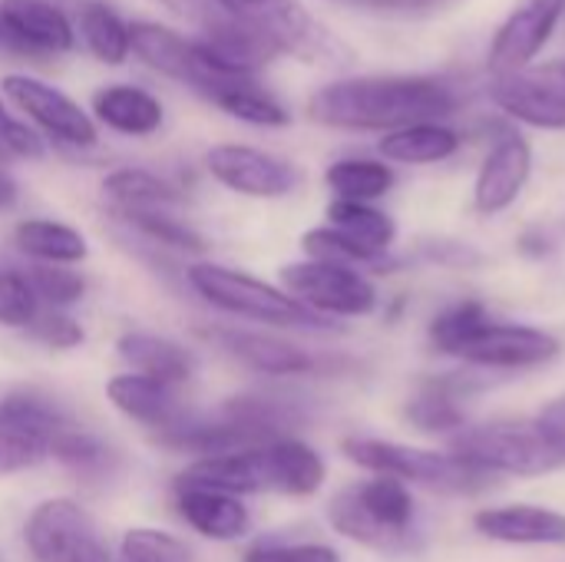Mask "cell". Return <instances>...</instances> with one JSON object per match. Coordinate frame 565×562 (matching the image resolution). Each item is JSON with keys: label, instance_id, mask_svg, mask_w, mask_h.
Listing matches in <instances>:
<instances>
[{"label": "cell", "instance_id": "43", "mask_svg": "<svg viewBox=\"0 0 565 562\" xmlns=\"http://www.w3.org/2000/svg\"><path fill=\"white\" fill-rule=\"evenodd\" d=\"M159 3L166 10L185 17L189 23H195L199 33L209 30V26H215V23H222V20H228V13L218 7V0H159Z\"/></svg>", "mask_w": 565, "mask_h": 562}, {"label": "cell", "instance_id": "38", "mask_svg": "<svg viewBox=\"0 0 565 562\" xmlns=\"http://www.w3.org/2000/svg\"><path fill=\"white\" fill-rule=\"evenodd\" d=\"M116 562H192V550L169 530L156 527H132L119 540Z\"/></svg>", "mask_w": 565, "mask_h": 562}, {"label": "cell", "instance_id": "2", "mask_svg": "<svg viewBox=\"0 0 565 562\" xmlns=\"http://www.w3.org/2000/svg\"><path fill=\"white\" fill-rule=\"evenodd\" d=\"M328 523L338 537L387 556L414 553L420 543L417 497L394 477H367L338 490L328 503Z\"/></svg>", "mask_w": 565, "mask_h": 562}, {"label": "cell", "instance_id": "45", "mask_svg": "<svg viewBox=\"0 0 565 562\" xmlns=\"http://www.w3.org/2000/svg\"><path fill=\"white\" fill-rule=\"evenodd\" d=\"M17 199H20V185H17V179L0 166V212L13 209V205H17Z\"/></svg>", "mask_w": 565, "mask_h": 562}, {"label": "cell", "instance_id": "13", "mask_svg": "<svg viewBox=\"0 0 565 562\" xmlns=\"http://www.w3.org/2000/svg\"><path fill=\"white\" fill-rule=\"evenodd\" d=\"M205 169L209 176L245 199H285L301 185V169L258 146L245 142H218L205 152Z\"/></svg>", "mask_w": 565, "mask_h": 562}, {"label": "cell", "instance_id": "3", "mask_svg": "<svg viewBox=\"0 0 565 562\" xmlns=\"http://www.w3.org/2000/svg\"><path fill=\"white\" fill-rule=\"evenodd\" d=\"M185 285L192 295L218 315L235 321H252L268 331H331L338 325L311 315L298 305L281 285H271L258 275H248L218 262H192L185 265Z\"/></svg>", "mask_w": 565, "mask_h": 562}, {"label": "cell", "instance_id": "30", "mask_svg": "<svg viewBox=\"0 0 565 562\" xmlns=\"http://www.w3.org/2000/svg\"><path fill=\"white\" fill-rule=\"evenodd\" d=\"M467 394V381L460 378H437L420 388L417 397L404 407V417L424 431V434H440L454 437L467 427V411L460 407V397Z\"/></svg>", "mask_w": 565, "mask_h": 562}, {"label": "cell", "instance_id": "18", "mask_svg": "<svg viewBox=\"0 0 565 562\" xmlns=\"http://www.w3.org/2000/svg\"><path fill=\"white\" fill-rule=\"evenodd\" d=\"M262 494L281 497H315L328 480V464L301 437H278L255 447Z\"/></svg>", "mask_w": 565, "mask_h": 562}, {"label": "cell", "instance_id": "11", "mask_svg": "<svg viewBox=\"0 0 565 562\" xmlns=\"http://www.w3.org/2000/svg\"><path fill=\"white\" fill-rule=\"evenodd\" d=\"M129 36H132V56H139L156 73H162V76L195 89L202 99L215 86H222L228 79H238V73H232L222 63H215V56L205 50L202 40H189L179 30L166 26V23L132 20L129 23Z\"/></svg>", "mask_w": 565, "mask_h": 562}, {"label": "cell", "instance_id": "47", "mask_svg": "<svg viewBox=\"0 0 565 562\" xmlns=\"http://www.w3.org/2000/svg\"><path fill=\"white\" fill-rule=\"evenodd\" d=\"M0 159H7V156H3V152H0Z\"/></svg>", "mask_w": 565, "mask_h": 562}, {"label": "cell", "instance_id": "5", "mask_svg": "<svg viewBox=\"0 0 565 562\" xmlns=\"http://www.w3.org/2000/svg\"><path fill=\"white\" fill-rule=\"evenodd\" d=\"M218 7L268 40L278 56H295L315 66L351 63L348 43L331 33L301 0H218Z\"/></svg>", "mask_w": 565, "mask_h": 562}, {"label": "cell", "instance_id": "23", "mask_svg": "<svg viewBox=\"0 0 565 562\" xmlns=\"http://www.w3.org/2000/svg\"><path fill=\"white\" fill-rule=\"evenodd\" d=\"M0 17L26 56H56L76 46V26L53 0H0Z\"/></svg>", "mask_w": 565, "mask_h": 562}, {"label": "cell", "instance_id": "17", "mask_svg": "<svg viewBox=\"0 0 565 562\" xmlns=\"http://www.w3.org/2000/svg\"><path fill=\"white\" fill-rule=\"evenodd\" d=\"M533 176V146L520 129H503L473 179V209L487 219L503 215L507 209L516 205V199L523 195L526 182Z\"/></svg>", "mask_w": 565, "mask_h": 562}, {"label": "cell", "instance_id": "35", "mask_svg": "<svg viewBox=\"0 0 565 562\" xmlns=\"http://www.w3.org/2000/svg\"><path fill=\"white\" fill-rule=\"evenodd\" d=\"M301 248H305V258L338 262V265L358 268V272H364V275H371V272H391L387 265H394L391 255H374V252L354 245L351 238H344L341 232H334L331 225L308 229V232L301 235Z\"/></svg>", "mask_w": 565, "mask_h": 562}, {"label": "cell", "instance_id": "6", "mask_svg": "<svg viewBox=\"0 0 565 562\" xmlns=\"http://www.w3.org/2000/svg\"><path fill=\"white\" fill-rule=\"evenodd\" d=\"M450 454L487 477H543L565 464V457L543 437L536 421H497L463 427L450 437Z\"/></svg>", "mask_w": 565, "mask_h": 562}, {"label": "cell", "instance_id": "46", "mask_svg": "<svg viewBox=\"0 0 565 562\" xmlns=\"http://www.w3.org/2000/svg\"><path fill=\"white\" fill-rule=\"evenodd\" d=\"M0 50H3V53H13V56H26V50L20 46V40L13 36V30L7 26L3 17H0Z\"/></svg>", "mask_w": 565, "mask_h": 562}, {"label": "cell", "instance_id": "25", "mask_svg": "<svg viewBox=\"0 0 565 562\" xmlns=\"http://www.w3.org/2000/svg\"><path fill=\"white\" fill-rule=\"evenodd\" d=\"M13 248L30 258V265H83L89 258V242L79 229L56 219H23L13 225Z\"/></svg>", "mask_w": 565, "mask_h": 562}, {"label": "cell", "instance_id": "21", "mask_svg": "<svg viewBox=\"0 0 565 562\" xmlns=\"http://www.w3.org/2000/svg\"><path fill=\"white\" fill-rule=\"evenodd\" d=\"M473 530L503 547H565V513L536 503L483 507L473 513Z\"/></svg>", "mask_w": 565, "mask_h": 562}, {"label": "cell", "instance_id": "44", "mask_svg": "<svg viewBox=\"0 0 565 562\" xmlns=\"http://www.w3.org/2000/svg\"><path fill=\"white\" fill-rule=\"evenodd\" d=\"M364 10H381V13H430L440 10L454 0H351Z\"/></svg>", "mask_w": 565, "mask_h": 562}, {"label": "cell", "instance_id": "40", "mask_svg": "<svg viewBox=\"0 0 565 562\" xmlns=\"http://www.w3.org/2000/svg\"><path fill=\"white\" fill-rule=\"evenodd\" d=\"M242 562H341V553L315 540H258L245 550Z\"/></svg>", "mask_w": 565, "mask_h": 562}, {"label": "cell", "instance_id": "31", "mask_svg": "<svg viewBox=\"0 0 565 562\" xmlns=\"http://www.w3.org/2000/svg\"><path fill=\"white\" fill-rule=\"evenodd\" d=\"M324 185L334 192V199L344 202H377L397 185V172L384 159L344 156L324 169Z\"/></svg>", "mask_w": 565, "mask_h": 562}, {"label": "cell", "instance_id": "1", "mask_svg": "<svg viewBox=\"0 0 565 562\" xmlns=\"http://www.w3.org/2000/svg\"><path fill=\"white\" fill-rule=\"evenodd\" d=\"M457 89L440 76L358 73L318 86L308 99V116L328 129L387 136L417 123H444L457 113Z\"/></svg>", "mask_w": 565, "mask_h": 562}, {"label": "cell", "instance_id": "20", "mask_svg": "<svg viewBox=\"0 0 565 562\" xmlns=\"http://www.w3.org/2000/svg\"><path fill=\"white\" fill-rule=\"evenodd\" d=\"M106 397L109 404L132 424L152 431V434H162L175 424H182L192 411L182 404L179 397V388L172 384H162L156 378H146V374H116L106 381Z\"/></svg>", "mask_w": 565, "mask_h": 562}, {"label": "cell", "instance_id": "42", "mask_svg": "<svg viewBox=\"0 0 565 562\" xmlns=\"http://www.w3.org/2000/svg\"><path fill=\"white\" fill-rule=\"evenodd\" d=\"M26 335H30L33 341H40V344L53 348V351H73V348H79L83 338H86L76 318H70L66 311H50V308H43V311L36 315V321L26 328Z\"/></svg>", "mask_w": 565, "mask_h": 562}, {"label": "cell", "instance_id": "19", "mask_svg": "<svg viewBox=\"0 0 565 562\" xmlns=\"http://www.w3.org/2000/svg\"><path fill=\"white\" fill-rule=\"evenodd\" d=\"M175 513L195 537L209 543H238L252 533V510L245 500L212 487L175 484Z\"/></svg>", "mask_w": 565, "mask_h": 562}, {"label": "cell", "instance_id": "39", "mask_svg": "<svg viewBox=\"0 0 565 562\" xmlns=\"http://www.w3.org/2000/svg\"><path fill=\"white\" fill-rule=\"evenodd\" d=\"M40 301L30 288V278L23 268L13 265H0V328H17L26 331L36 315H40Z\"/></svg>", "mask_w": 565, "mask_h": 562}, {"label": "cell", "instance_id": "32", "mask_svg": "<svg viewBox=\"0 0 565 562\" xmlns=\"http://www.w3.org/2000/svg\"><path fill=\"white\" fill-rule=\"evenodd\" d=\"M53 460L60 467H66L76 480L83 484H106L116 477L119 470V454L116 447H109L99 434L86 431V427H66L63 437L53 447Z\"/></svg>", "mask_w": 565, "mask_h": 562}, {"label": "cell", "instance_id": "10", "mask_svg": "<svg viewBox=\"0 0 565 562\" xmlns=\"http://www.w3.org/2000/svg\"><path fill=\"white\" fill-rule=\"evenodd\" d=\"M3 99L23 116L30 119V126L43 136L53 139L56 146L66 149H93L99 142V126L96 119L60 86L30 76V73H7L0 79Z\"/></svg>", "mask_w": 565, "mask_h": 562}, {"label": "cell", "instance_id": "14", "mask_svg": "<svg viewBox=\"0 0 565 562\" xmlns=\"http://www.w3.org/2000/svg\"><path fill=\"white\" fill-rule=\"evenodd\" d=\"M559 351H563V341L543 328L490 318L457 351V358L483 371H530V368L550 364L553 358H559Z\"/></svg>", "mask_w": 565, "mask_h": 562}, {"label": "cell", "instance_id": "34", "mask_svg": "<svg viewBox=\"0 0 565 562\" xmlns=\"http://www.w3.org/2000/svg\"><path fill=\"white\" fill-rule=\"evenodd\" d=\"M79 36L83 46L106 66H122L132 56L129 23L106 0H86L79 7Z\"/></svg>", "mask_w": 565, "mask_h": 562}, {"label": "cell", "instance_id": "26", "mask_svg": "<svg viewBox=\"0 0 565 562\" xmlns=\"http://www.w3.org/2000/svg\"><path fill=\"white\" fill-rule=\"evenodd\" d=\"M460 132L447 123H417L381 136L377 152L391 166H437L460 152Z\"/></svg>", "mask_w": 565, "mask_h": 562}, {"label": "cell", "instance_id": "22", "mask_svg": "<svg viewBox=\"0 0 565 562\" xmlns=\"http://www.w3.org/2000/svg\"><path fill=\"white\" fill-rule=\"evenodd\" d=\"M89 116L96 126H106L109 132L129 136V139H146L156 136L166 123V106L156 93L136 83H109L93 93Z\"/></svg>", "mask_w": 565, "mask_h": 562}, {"label": "cell", "instance_id": "16", "mask_svg": "<svg viewBox=\"0 0 565 562\" xmlns=\"http://www.w3.org/2000/svg\"><path fill=\"white\" fill-rule=\"evenodd\" d=\"M209 341L218 344L232 361L242 368L265 374V378H305L321 371V358L308 348L268 331V328H235V325H215L205 331Z\"/></svg>", "mask_w": 565, "mask_h": 562}, {"label": "cell", "instance_id": "15", "mask_svg": "<svg viewBox=\"0 0 565 562\" xmlns=\"http://www.w3.org/2000/svg\"><path fill=\"white\" fill-rule=\"evenodd\" d=\"M565 17V0H523L497 26L487 53L490 76H507L536 63Z\"/></svg>", "mask_w": 565, "mask_h": 562}, {"label": "cell", "instance_id": "33", "mask_svg": "<svg viewBox=\"0 0 565 562\" xmlns=\"http://www.w3.org/2000/svg\"><path fill=\"white\" fill-rule=\"evenodd\" d=\"M328 225L334 232H341L344 238H351L354 245L374 252V255H391V248L397 242V222L384 209H377L374 202L334 199L328 205Z\"/></svg>", "mask_w": 565, "mask_h": 562}, {"label": "cell", "instance_id": "29", "mask_svg": "<svg viewBox=\"0 0 565 562\" xmlns=\"http://www.w3.org/2000/svg\"><path fill=\"white\" fill-rule=\"evenodd\" d=\"M113 219L139 242L152 245L166 255H205V235L179 219L172 209H136V212H113Z\"/></svg>", "mask_w": 565, "mask_h": 562}, {"label": "cell", "instance_id": "27", "mask_svg": "<svg viewBox=\"0 0 565 562\" xmlns=\"http://www.w3.org/2000/svg\"><path fill=\"white\" fill-rule=\"evenodd\" d=\"M103 195L109 212H136V209H175L185 192L172 179L142 169V166H119L103 176Z\"/></svg>", "mask_w": 565, "mask_h": 562}, {"label": "cell", "instance_id": "8", "mask_svg": "<svg viewBox=\"0 0 565 562\" xmlns=\"http://www.w3.org/2000/svg\"><path fill=\"white\" fill-rule=\"evenodd\" d=\"M281 288L305 305L311 315L334 325V318H367L377 311L381 295L371 275L338 265V262H318L301 258L281 268Z\"/></svg>", "mask_w": 565, "mask_h": 562}, {"label": "cell", "instance_id": "41", "mask_svg": "<svg viewBox=\"0 0 565 562\" xmlns=\"http://www.w3.org/2000/svg\"><path fill=\"white\" fill-rule=\"evenodd\" d=\"M0 152L17 159H40L46 152L43 136L30 123L13 116L3 96H0Z\"/></svg>", "mask_w": 565, "mask_h": 562}, {"label": "cell", "instance_id": "37", "mask_svg": "<svg viewBox=\"0 0 565 562\" xmlns=\"http://www.w3.org/2000/svg\"><path fill=\"white\" fill-rule=\"evenodd\" d=\"M23 272L30 278V288H33L40 308L66 311V308H73V305H79L86 298V278L79 275V268H70V265H26Z\"/></svg>", "mask_w": 565, "mask_h": 562}, {"label": "cell", "instance_id": "4", "mask_svg": "<svg viewBox=\"0 0 565 562\" xmlns=\"http://www.w3.org/2000/svg\"><path fill=\"white\" fill-rule=\"evenodd\" d=\"M344 460H351L358 470L371 477H394L404 480L407 487H427L437 494H477L490 484L487 474L470 467L450 450H430V447H414L387 437H367V434H351L341 441Z\"/></svg>", "mask_w": 565, "mask_h": 562}, {"label": "cell", "instance_id": "9", "mask_svg": "<svg viewBox=\"0 0 565 562\" xmlns=\"http://www.w3.org/2000/svg\"><path fill=\"white\" fill-rule=\"evenodd\" d=\"M23 550L33 562H116L96 520L73 497H50L30 510Z\"/></svg>", "mask_w": 565, "mask_h": 562}, {"label": "cell", "instance_id": "28", "mask_svg": "<svg viewBox=\"0 0 565 562\" xmlns=\"http://www.w3.org/2000/svg\"><path fill=\"white\" fill-rule=\"evenodd\" d=\"M215 109H222L225 116L245 123V126H258V129H285L291 126V113L288 106L258 83V76H238L228 79L222 86H215L205 96Z\"/></svg>", "mask_w": 565, "mask_h": 562}, {"label": "cell", "instance_id": "7", "mask_svg": "<svg viewBox=\"0 0 565 562\" xmlns=\"http://www.w3.org/2000/svg\"><path fill=\"white\" fill-rule=\"evenodd\" d=\"M66 427H73V421L50 394L33 388L0 394V477L53 460V447Z\"/></svg>", "mask_w": 565, "mask_h": 562}, {"label": "cell", "instance_id": "12", "mask_svg": "<svg viewBox=\"0 0 565 562\" xmlns=\"http://www.w3.org/2000/svg\"><path fill=\"white\" fill-rule=\"evenodd\" d=\"M493 106L533 129H565V60L533 63L526 70L493 76Z\"/></svg>", "mask_w": 565, "mask_h": 562}, {"label": "cell", "instance_id": "36", "mask_svg": "<svg viewBox=\"0 0 565 562\" xmlns=\"http://www.w3.org/2000/svg\"><path fill=\"white\" fill-rule=\"evenodd\" d=\"M493 315H490V308L483 305V301H477V298H463V301H457V305H450V308H444L434 321H430V328H427V338H430V344L440 351V354H450V358H457V351L490 321Z\"/></svg>", "mask_w": 565, "mask_h": 562}, {"label": "cell", "instance_id": "24", "mask_svg": "<svg viewBox=\"0 0 565 562\" xmlns=\"http://www.w3.org/2000/svg\"><path fill=\"white\" fill-rule=\"evenodd\" d=\"M116 354L132 374H146V378H156V381L172 384V388H185L199 368L195 354L185 344H179L175 338L156 335V331L119 335Z\"/></svg>", "mask_w": 565, "mask_h": 562}]
</instances>
